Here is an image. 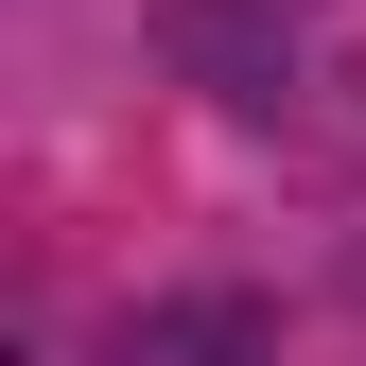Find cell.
I'll list each match as a JSON object with an SVG mask.
<instances>
[]
</instances>
